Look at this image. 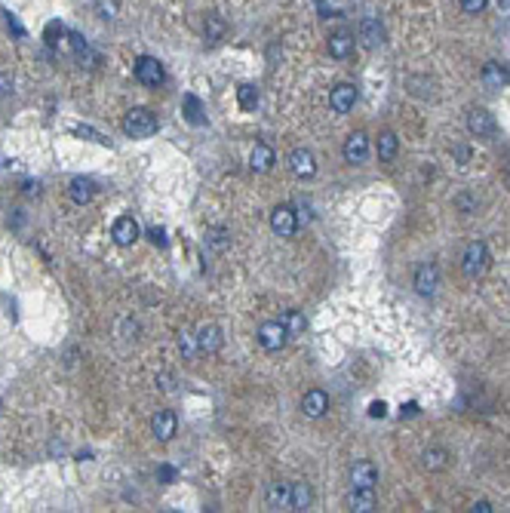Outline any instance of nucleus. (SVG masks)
I'll return each mask as SVG.
<instances>
[{
	"label": "nucleus",
	"instance_id": "f257e3e1",
	"mask_svg": "<svg viewBox=\"0 0 510 513\" xmlns=\"http://www.w3.org/2000/svg\"><path fill=\"white\" fill-rule=\"evenodd\" d=\"M492 265V255H489V246L483 240H473V243H467L464 255H461V270L467 280H480V277L489 270Z\"/></svg>",
	"mask_w": 510,
	"mask_h": 513
},
{
	"label": "nucleus",
	"instance_id": "f03ea898",
	"mask_svg": "<svg viewBox=\"0 0 510 513\" xmlns=\"http://www.w3.org/2000/svg\"><path fill=\"white\" fill-rule=\"evenodd\" d=\"M123 132L130 139H148V135L157 132V114L148 111V108H132L126 111L123 117Z\"/></svg>",
	"mask_w": 510,
	"mask_h": 513
},
{
	"label": "nucleus",
	"instance_id": "7ed1b4c3",
	"mask_svg": "<svg viewBox=\"0 0 510 513\" xmlns=\"http://www.w3.org/2000/svg\"><path fill=\"white\" fill-rule=\"evenodd\" d=\"M136 80L141 83V87L157 89V87H163V80H166V71H163V65L154 59V55H139L136 59Z\"/></svg>",
	"mask_w": 510,
	"mask_h": 513
},
{
	"label": "nucleus",
	"instance_id": "20e7f679",
	"mask_svg": "<svg viewBox=\"0 0 510 513\" xmlns=\"http://www.w3.org/2000/svg\"><path fill=\"white\" fill-rule=\"evenodd\" d=\"M286 338H289V332H286V326H283V320H267V323L258 326V345L265 347V351H271V354L283 351V347H286Z\"/></svg>",
	"mask_w": 510,
	"mask_h": 513
},
{
	"label": "nucleus",
	"instance_id": "39448f33",
	"mask_svg": "<svg viewBox=\"0 0 510 513\" xmlns=\"http://www.w3.org/2000/svg\"><path fill=\"white\" fill-rule=\"evenodd\" d=\"M271 231L277 234V237H292V234L299 231V216H295V209L289 203H283L271 212Z\"/></svg>",
	"mask_w": 510,
	"mask_h": 513
},
{
	"label": "nucleus",
	"instance_id": "423d86ee",
	"mask_svg": "<svg viewBox=\"0 0 510 513\" xmlns=\"http://www.w3.org/2000/svg\"><path fill=\"white\" fill-rule=\"evenodd\" d=\"M194 335H197V347H200V354H218L222 345H225V335L216 323H200Z\"/></svg>",
	"mask_w": 510,
	"mask_h": 513
},
{
	"label": "nucleus",
	"instance_id": "0eeeda50",
	"mask_svg": "<svg viewBox=\"0 0 510 513\" xmlns=\"http://www.w3.org/2000/svg\"><path fill=\"white\" fill-rule=\"evenodd\" d=\"M437 286H440V270H437L434 261H424V265L415 270V292L430 298L437 292Z\"/></svg>",
	"mask_w": 510,
	"mask_h": 513
},
{
	"label": "nucleus",
	"instance_id": "6e6552de",
	"mask_svg": "<svg viewBox=\"0 0 510 513\" xmlns=\"http://www.w3.org/2000/svg\"><path fill=\"white\" fill-rule=\"evenodd\" d=\"M289 169H292L299 179H314V175H317L314 151H308V148H295V151L289 154Z\"/></svg>",
	"mask_w": 510,
	"mask_h": 513
},
{
	"label": "nucleus",
	"instance_id": "1a4fd4ad",
	"mask_svg": "<svg viewBox=\"0 0 510 513\" xmlns=\"http://www.w3.org/2000/svg\"><path fill=\"white\" fill-rule=\"evenodd\" d=\"M357 105V87L353 83H338L335 89L329 92V108L335 114H348Z\"/></svg>",
	"mask_w": 510,
	"mask_h": 513
},
{
	"label": "nucleus",
	"instance_id": "9d476101",
	"mask_svg": "<svg viewBox=\"0 0 510 513\" xmlns=\"http://www.w3.org/2000/svg\"><path fill=\"white\" fill-rule=\"evenodd\" d=\"M139 234H141V227L132 216H120L114 222V227H111V237H114L117 246H132L139 240Z\"/></svg>",
	"mask_w": 510,
	"mask_h": 513
},
{
	"label": "nucleus",
	"instance_id": "9b49d317",
	"mask_svg": "<svg viewBox=\"0 0 510 513\" xmlns=\"http://www.w3.org/2000/svg\"><path fill=\"white\" fill-rule=\"evenodd\" d=\"M151 431H154V437H157L160 443H169V440L175 437V431H179V418H175V412L160 409L157 415L151 418Z\"/></svg>",
	"mask_w": 510,
	"mask_h": 513
},
{
	"label": "nucleus",
	"instance_id": "f8f14e48",
	"mask_svg": "<svg viewBox=\"0 0 510 513\" xmlns=\"http://www.w3.org/2000/svg\"><path fill=\"white\" fill-rule=\"evenodd\" d=\"M301 412L308 418H323L326 412H329V394L320 388H314V390H308V394L301 397Z\"/></svg>",
	"mask_w": 510,
	"mask_h": 513
},
{
	"label": "nucleus",
	"instance_id": "ddd939ff",
	"mask_svg": "<svg viewBox=\"0 0 510 513\" xmlns=\"http://www.w3.org/2000/svg\"><path fill=\"white\" fill-rule=\"evenodd\" d=\"M289 498H292V482H271L265 492V504L267 510H289Z\"/></svg>",
	"mask_w": 510,
	"mask_h": 513
},
{
	"label": "nucleus",
	"instance_id": "4468645a",
	"mask_svg": "<svg viewBox=\"0 0 510 513\" xmlns=\"http://www.w3.org/2000/svg\"><path fill=\"white\" fill-rule=\"evenodd\" d=\"M366 157H369V135L366 132H351L348 141H344V160L348 163H363Z\"/></svg>",
	"mask_w": 510,
	"mask_h": 513
},
{
	"label": "nucleus",
	"instance_id": "2eb2a0df",
	"mask_svg": "<svg viewBox=\"0 0 510 513\" xmlns=\"http://www.w3.org/2000/svg\"><path fill=\"white\" fill-rule=\"evenodd\" d=\"M467 130H471V135H477V139H489L495 132V117L486 108H473L467 114Z\"/></svg>",
	"mask_w": 510,
	"mask_h": 513
},
{
	"label": "nucleus",
	"instance_id": "dca6fc26",
	"mask_svg": "<svg viewBox=\"0 0 510 513\" xmlns=\"http://www.w3.org/2000/svg\"><path fill=\"white\" fill-rule=\"evenodd\" d=\"M351 482L353 489H375L378 486V467L372 461H357L351 467Z\"/></svg>",
	"mask_w": 510,
	"mask_h": 513
},
{
	"label": "nucleus",
	"instance_id": "f3484780",
	"mask_svg": "<svg viewBox=\"0 0 510 513\" xmlns=\"http://www.w3.org/2000/svg\"><path fill=\"white\" fill-rule=\"evenodd\" d=\"M68 197L77 206H87L96 197V182L93 179H80V175H77V179H71V184H68Z\"/></svg>",
	"mask_w": 510,
	"mask_h": 513
},
{
	"label": "nucleus",
	"instance_id": "a211bd4d",
	"mask_svg": "<svg viewBox=\"0 0 510 513\" xmlns=\"http://www.w3.org/2000/svg\"><path fill=\"white\" fill-rule=\"evenodd\" d=\"M421 467L428 470V473H440V470L449 467V452L440 446H430L421 452Z\"/></svg>",
	"mask_w": 510,
	"mask_h": 513
},
{
	"label": "nucleus",
	"instance_id": "6ab92c4d",
	"mask_svg": "<svg viewBox=\"0 0 510 513\" xmlns=\"http://www.w3.org/2000/svg\"><path fill=\"white\" fill-rule=\"evenodd\" d=\"M480 80H483L486 89H504L507 80H510V74L498 65V62H489V65H483V74H480Z\"/></svg>",
	"mask_w": 510,
	"mask_h": 513
},
{
	"label": "nucleus",
	"instance_id": "aec40b11",
	"mask_svg": "<svg viewBox=\"0 0 510 513\" xmlns=\"http://www.w3.org/2000/svg\"><path fill=\"white\" fill-rule=\"evenodd\" d=\"M360 40H363L366 46H378V44H385V28H381L378 19L366 16L363 22H360Z\"/></svg>",
	"mask_w": 510,
	"mask_h": 513
},
{
	"label": "nucleus",
	"instance_id": "412c9836",
	"mask_svg": "<svg viewBox=\"0 0 510 513\" xmlns=\"http://www.w3.org/2000/svg\"><path fill=\"white\" fill-rule=\"evenodd\" d=\"M353 53V34L351 31H335L329 37V55L332 59H348Z\"/></svg>",
	"mask_w": 510,
	"mask_h": 513
},
{
	"label": "nucleus",
	"instance_id": "4be33fe9",
	"mask_svg": "<svg viewBox=\"0 0 510 513\" xmlns=\"http://www.w3.org/2000/svg\"><path fill=\"white\" fill-rule=\"evenodd\" d=\"M348 507L353 513H372L375 510V489H353L348 495Z\"/></svg>",
	"mask_w": 510,
	"mask_h": 513
},
{
	"label": "nucleus",
	"instance_id": "5701e85b",
	"mask_svg": "<svg viewBox=\"0 0 510 513\" xmlns=\"http://www.w3.org/2000/svg\"><path fill=\"white\" fill-rule=\"evenodd\" d=\"M249 166L252 173H271L274 169V151L267 145H255L249 154Z\"/></svg>",
	"mask_w": 510,
	"mask_h": 513
},
{
	"label": "nucleus",
	"instance_id": "b1692460",
	"mask_svg": "<svg viewBox=\"0 0 510 513\" xmlns=\"http://www.w3.org/2000/svg\"><path fill=\"white\" fill-rule=\"evenodd\" d=\"M314 504V492H310L308 482H292V498H289V510H310Z\"/></svg>",
	"mask_w": 510,
	"mask_h": 513
},
{
	"label": "nucleus",
	"instance_id": "393cba45",
	"mask_svg": "<svg viewBox=\"0 0 510 513\" xmlns=\"http://www.w3.org/2000/svg\"><path fill=\"white\" fill-rule=\"evenodd\" d=\"M396 151H400V139H396V132H381L378 135V160L381 163H391Z\"/></svg>",
	"mask_w": 510,
	"mask_h": 513
},
{
	"label": "nucleus",
	"instance_id": "a878e982",
	"mask_svg": "<svg viewBox=\"0 0 510 513\" xmlns=\"http://www.w3.org/2000/svg\"><path fill=\"white\" fill-rule=\"evenodd\" d=\"M203 34H206L209 44H218V40L228 34V25H225L222 16H206V25H203Z\"/></svg>",
	"mask_w": 510,
	"mask_h": 513
},
{
	"label": "nucleus",
	"instance_id": "bb28decb",
	"mask_svg": "<svg viewBox=\"0 0 510 513\" xmlns=\"http://www.w3.org/2000/svg\"><path fill=\"white\" fill-rule=\"evenodd\" d=\"M237 102L243 111H255L258 108V89H255L252 83H243V87L237 89Z\"/></svg>",
	"mask_w": 510,
	"mask_h": 513
},
{
	"label": "nucleus",
	"instance_id": "cd10ccee",
	"mask_svg": "<svg viewBox=\"0 0 510 513\" xmlns=\"http://www.w3.org/2000/svg\"><path fill=\"white\" fill-rule=\"evenodd\" d=\"M283 326H286L289 338H292V335H304L308 320H304V313H299V311H286V313H283Z\"/></svg>",
	"mask_w": 510,
	"mask_h": 513
},
{
	"label": "nucleus",
	"instance_id": "c85d7f7f",
	"mask_svg": "<svg viewBox=\"0 0 510 513\" xmlns=\"http://www.w3.org/2000/svg\"><path fill=\"white\" fill-rule=\"evenodd\" d=\"M185 117H188V123H194V126H203V105H200V98L197 96H185Z\"/></svg>",
	"mask_w": 510,
	"mask_h": 513
},
{
	"label": "nucleus",
	"instance_id": "c756f323",
	"mask_svg": "<svg viewBox=\"0 0 510 513\" xmlns=\"http://www.w3.org/2000/svg\"><path fill=\"white\" fill-rule=\"evenodd\" d=\"M96 16L105 22H114L120 16V0H96Z\"/></svg>",
	"mask_w": 510,
	"mask_h": 513
},
{
	"label": "nucleus",
	"instance_id": "7c9ffc66",
	"mask_svg": "<svg viewBox=\"0 0 510 513\" xmlns=\"http://www.w3.org/2000/svg\"><path fill=\"white\" fill-rule=\"evenodd\" d=\"M179 347L185 351V357H188V360H194L197 354H200V347H197V335H194V332H188V329H182V332H179Z\"/></svg>",
	"mask_w": 510,
	"mask_h": 513
},
{
	"label": "nucleus",
	"instance_id": "2f4dec72",
	"mask_svg": "<svg viewBox=\"0 0 510 513\" xmlns=\"http://www.w3.org/2000/svg\"><path fill=\"white\" fill-rule=\"evenodd\" d=\"M206 243H209L212 249H218V252H222V249L231 243V237H228V231H225V227H212V231L206 234Z\"/></svg>",
	"mask_w": 510,
	"mask_h": 513
},
{
	"label": "nucleus",
	"instance_id": "473e14b6",
	"mask_svg": "<svg viewBox=\"0 0 510 513\" xmlns=\"http://www.w3.org/2000/svg\"><path fill=\"white\" fill-rule=\"evenodd\" d=\"M458 3H461V10L467 12V16H480V12L486 10L489 0H458Z\"/></svg>",
	"mask_w": 510,
	"mask_h": 513
},
{
	"label": "nucleus",
	"instance_id": "72a5a7b5",
	"mask_svg": "<svg viewBox=\"0 0 510 513\" xmlns=\"http://www.w3.org/2000/svg\"><path fill=\"white\" fill-rule=\"evenodd\" d=\"M10 92H12V74L10 71H0V98L10 96Z\"/></svg>",
	"mask_w": 510,
	"mask_h": 513
},
{
	"label": "nucleus",
	"instance_id": "f704fd0d",
	"mask_svg": "<svg viewBox=\"0 0 510 513\" xmlns=\"http://www.w3.org/2000/svg\"><path fill=\"white\" fill-rule=\"evenodd\" d=\"M151 240L160 246H166V234H163V227H151Z\"/></svg>",
	"mask_w": 510,
	"mask_h": 513
},
{
	"label": "nucleus",
	"instance_id": "c9c22d12",
	"mask_svg": "<svg viewBox=\"0 0 510 513\" xmlns=\"http://www.w3.org/2000/svg\"><path fill=\"white\" fill-rule=\"evenodd\" d=\"M458 206H461L464 212H471V209H473V206H477V203H473V200H471V197H467V194H461V197H458Z\"/></svg>",
	"mask_w": 510,
	"mask_h": 513
},
{
	"label": "nucleus",
	"instance_id": "e433bc0d",
	"mask_svg": "<svg viewBox=\"0 0 510 513\" xmlns=\"http://www.w3.org/2000/svg\"><path fill=\"white\" fill-rule=\"evenodd\" d=\"M471 510H473V513H492V504H489V501H477Z\"/></svg>",
	"mask_w": 510,
	"mask_h": 513
},
{
	"label": "nucleus",
	"instance_id": "4c0bfd02",
	"mask_svg": "<svg viewBox=\"0 0 510 513\" xmlns=\"http://www.w3.org/2000/svg\"><path fill=\"white\" fill-rule=\"evenodd\" d=\"M369 415H372V418H381V415H385V403H372V406H369Z\"/></svg>",
	"mask_w": 510,
	"mask_h": 513
},
{
	"label": "nucleus",
	"instance_id": "58836bf2",
	"mask_svg": "<svg viewBox=\"0 0 510 513\" xmlns=\"http://www.w3.org/2000/svg\"><path fill=\"white\" fill-rule=\"evenodd\" d=\"M173 476H175V470H173V467H160V480H163V482H169Z\"/></svg>",
	"mask_w": 510,
	"mask_h": 513
},
{
	"label": "nucleus",
	"instance_id": "ea45409f",
	"mask_svg": "<svg viewBox=\"0 0 510 513\" xmlns=\"http://www.w3.org/2000/svg\"><path fill=\"white\" fill-rule=\"evenodd\" d=\"M403 415H418V406L415 403H406V406H403Z\"/></svg>",
	"mask_w": 510,
	"mask_h": 513
},
{
	"label": "nucleus",
	"instance_id": "a19ab883",
	"mask_svg": "<svg viewBox=\"0 0 510 513\" xmlns=\"http://www.w3.org/2000/svg\"><path fill=\"white\" fill-rule=\"evenodd\" d=\"M458 160H461V163H467V157H471V151H467V148H458Z\"/></svg>",
	"mask_w": 510,
	"mask_h": 513
},
{
	"label": "nucleus",
	"instance_id": "79ce46f5",
	"mask_svg": "<svg viewBox=\"0 0 510 513\" xmlns=\"http://www.w3.org/2000/svg\"><path fill=\"white\" fill-rule=\"evenodd\" d=\"M498 3H501V6H510V0H498Z\"/></svg>",
	"mask_w": 510,
	"mask_h": 513
}]
</instances>
